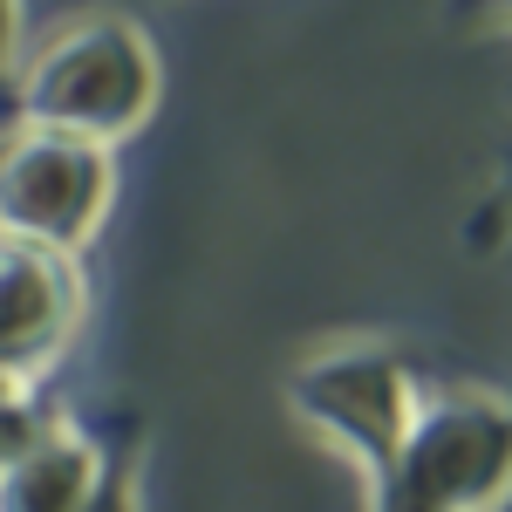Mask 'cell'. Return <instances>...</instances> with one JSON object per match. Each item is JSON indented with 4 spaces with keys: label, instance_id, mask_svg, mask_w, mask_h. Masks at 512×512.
I'll return each instance as SVG.
<instances>
[{
    "label": "cell",
    "instance_id": "6da1fadb",
    "mask_svg": "<svg viewBox=\"0 0 512 512\" xmlns=\"http://www.w3.org/2000/svg\"><path fill=\"white\" fill-rule=\"evenodd\" d=\"M164 96V62L144 21H130L117 7L103 14H76L35 55L14 62V117L21 130H48V137H82L117 151L123 137H137L158 117Z\"/></svg>",
    "mask_w": 512,
    "mask_h": 512
},
{
    "label": "cell",
    "instance_id": "7a4b0ae2",
    "mask_svg": "<svg viewBox=\"0 0 512 512\" xmlns=\"http://www.w3.org/2000/svg\"><path fill=\"white\" fill-rule=\"evenodd\" d=\"M512 499V396L437 383L417 424L369 485V512H499Z\"/></svg>",
    "mask_w": 512,
    "mask_h": 512
},
{
    "label": "cell",
    "instance_id": "3957f363",
    "mask_svg": "<svg viewBox=\"0 0 512 512\" xmlns=\"http://www.w3.org/2000/svg\"><path fill=\"white\" fill-rule=\"evenodd\" d=\"M417 403H424V383H417L410 355L383 335L321 342L287 376V410L301 417V431H315L335 458H349L362 485L390 472V458L417 424Z\"/></svg>",
    "mask_w": 512,
    "mask_h": 512
},
{
    "label": "cell",
    "instance_id": "277c9868",
    "mask_svg": "<svg viewBox=\"0 0 512 512\" xmlns=\"http://www.w3.org/2000/svg\"><path fill=\"white\" fill-rule=\"evenodd\" d=\"M117 205V151L21 130L0 144V239L82 260Z\"/></svg>",
    "mask_w": 512,
    "mask_h": 512
},
{
    "label": "cell",
    "instance_id": "5b68a950",
    "mask_svg": "<svg viewBox=\"0 0 512 512\" xmlns=\"http://www.w3.org/2000/svg\"><path fill=\"white\" fill-rule=\"evenodd\" d=\"M82 267L21 239H0V369L41 383V369L76 342L82 328Z\"/></svg>",
    "mask_w": 512,
    "mask_h": 512
},
{
    "label": "cell",
    "instance_id": "8992f818",
    "mask_svg": "<svg viewBox=\"0 0 512 512\" xmlns=\"http://www.w3.org/2000/svg\"><path fill=\"white\" fill-rule=\"evenodd\" d=\"M110 451L76 424H48L35 451L0 472V512H82L103 485Z\"/></svg>",
    "mask_w": 512,
    "mask_h": 512
},
{
    "label": "cell",
    "instance_id": "52a82bcc",
    "mask_svg": "<svg viewBox=\"0 0 512 512\" xmlns=\"http://www.w3.org/2000/svg\"><path fill=\"white\" fill-rule=\"evenodd\" d=\"M48 424H55V417H48V403H41L35 383L0 369V472H7L21 451H35Z\"/></svg>",
    "mask_w": 512,
    "mask_h": 512
},
{
    "label": "cell",
    "instance_id": "ba28073f",
    "mask_svg": "<svg viewBox=\"0 0 512 512\" xmlns=\"http://www.w3.org/2000/svg\"><path fill=\"white\" fill-rule=\"evenodd\" d=\"M82 512H144V444H117L110 465H103V485Z\"/></svg>",
    "mask_w": 512,
    "mask_h": 512
},
{
    "label": "cell",
    "instance_id": "9c48e42d",
    "mask_svg": "<svg viewBox=\"0 0 512 512\" xmlns=\"http://www.w3.org/2000/svg\"><path fill=\"white\" fill-rule=\"evenodd\" d=\"M465 28H512V0H451Z\"/></svg>",
    "mask_w": 512,
    "mask_h": 512
},
{
    "label": "cell",
    "instance_id": "30bf717a",
    "mask_svg": "<svg viewBox=\"0 0 512 512\" xmlns=\"http://www.w3.org/2000/svg\"><path fill=\"white\" fill-rule=\"evenodd\" d=\"M21 62V0H0V82Z\"/></svg>",
    "mask_w": 512,
    "mask_h": 512
}]
</instances>
